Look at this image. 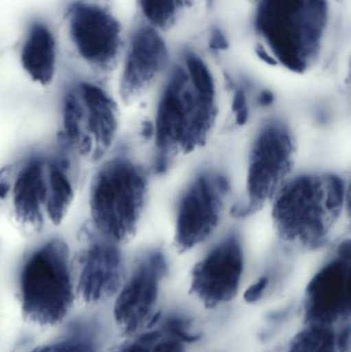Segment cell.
I'll return each mask as SVG.
<instances>
[{
	"label": "cell",
	"mask_w": 351,
	"mask_h": 352,
	"mask_svg": "<svg viewBox=\"0 0 351 352\" xmlns=\"http://www.w3.org/2000/svg\"><path fill=\"white\" fill-rule=\"evenodd\" d=\"M218 89L212 70L195 53L177 66L159 95L152 142L159 168L189 156L210 142L218 125Z\"/></svg>",
	"instance_id": "6da1fadb"
},
{
	"label": "cell",
	"mask_w": 351,
	"mask_h": 352,
	"mask_svg": "<svg viewBox=\"0 0 351 352\" xmlns=\"http://www.w3.org/2000/svg\"><path fill=\"white\" fill-rule=\"evenodd\" d=\"M348 192L346 180L335 173L294 175L269 205L278 240L307 252L325 246L344 215Z\"/></svg>",
	"instance_id": "7a4b0ae2"
},
{
	"label": "cell",
	"mask_w": 351,
	"mask_h": 352,
	"mask_svg": "<svg viewBox=\"0 0 351 352\" xmlns=\"http://www.w3.org/2000/svg\"><path fill=\"white\" fill-rule=\"evenodd\" d=\"M328 0H261L255 25L274 61L296 74L317 64L329 22Z\"/></svg>",
	"instance_id": "3957f363"
},
{
	"label": "cell",
	"mask_w": 351,
	"mask_h": 352,
	"mask_svg": "<svg viewBox=\"0 0 351 352\" xmlns=\"http://www.w3.org/2000/svg\"><path fill=\"white\" fill-rule=\"evenodd\" d=\"M23 318L39 328L58 327L76 303L73 272L65 242L49 240L27 256L18 276Z\"/></svg>",
	"instance_id": "277c9868"
},
{
	"label": "cell",
	"mask_w": 351,
	"mask_h": 352,
	"mask_svg": "<svg viewBox=\"0 0 351 352\" xmlns=\"http://www.w3.org/2000/svg\"><path fill=\"white\" fill-rule=\"evenodd\" d=\"M150 197L148 173L135 161L117 157L99 169L91 184L90 211L101 237L121 245L141 225Z\"/></svg>",
	"instance_id": "5b68a950"
},
{
	"label": "cell",
	"mask_w": 351,
	"mask_h": 352,
	"mask_svg": "<svg viewBox=\"0 0 351 352\" xmlns=\"http://www.w3.org/2000/svg\"><path fill=\"white\" fill-rule=\"evenodd\" d=\"M297 155L298 142L288 122L271 118L258 128L247 153L243 213L270 205L294 176Z\"/></svg>",
	"instance_id": "8992f818"
},
{
	"label": "cell",
	"mask_w": 351,
	"mask_h": 352,
	"mask_svg": "<svg viewBox=\"0 0 351 352\" xmlns=\"http://www.w3.org/2000/svg\"><path fill=\"white\" fill-rule=\"evenodd\" d=\"M62 125L68 144L80 156L99 161L115 144L119 109L104 89L92 82H76L64 95Z\"/></svg>",
	"instance_id": "52a82bcc"
},
{
	"label": "cell",
	"mask_w": 351,
	"mask_h": 352,
	"mask_svg": "<svg viewBox=\"0 0 351 352\" xmlns=\"http://www.w3.org/2000/svg\"><path fill=\"white\" fill-rule=\"evenodd\" d=\"M230 194V182L218 169L205 168L191 178L175 208L172 241L177 252H192L214 238L226 217Z\"/></svg>",
	"instance_id": "ba28073f"
},
{
	"label": "cell",
	"mask_w": 351,
	"mask_h": 352,
	"mask_svg": "<svg viewBox=\"0 0 351 352\" xmlns=\"http://www.w3.org/2000/svg\"><path fill=\"white\" fill-rule=\"evenodd\" d=\"M68 34L80 57L98 72H111L121 55L122 27L113 12L97 2H74L67 14Z\"/></svg>",
	"instance_id": "9c48e42d"
},
{
	"label": "cell",
	"mask_w": 351,
	"mask_h": 352,
	"mask_svg": "<svg viewBox=\"0 0 351 352\" xmlns=\"http://www.w3.org/2000/svg\"><path fill=\"white\" fill-rule=\"evenodd\" d=\"M245 268L242 238L236 232L212 244L192 270L191 291L204 305L216 307L238 293Z\"/></svg>",
	"instance_id": "30bf717a"
},
{
	"label": "cell",
	"mask_w": 351,
	"mask_h": 352,
	"mask_svg": "<svg viewBox=\"0 0 351 352\" xmlns=\"http://www.w3.org/2000/svg\"><path fill=\"white\" fill-rule=\"evenodd\" d=\"M167 269L165 254L152 250L141 256L131 273L126 275L113 307V322L123 334H135L152 322Z\"/></svg>",
	"instance_id": "8fae6325"
},
{
	"label": "cell",
	"mask_w": 351,
	"mask_h": 352,
	"mask_svg": "<svg viewBox=\"0 0 351 352\" xmlns=\"http://www.w3.org/2000/svg\"><path fill=\"white\" fill-rule=\"evenodd\" d=\"M72 272L76 302L84 308H100L121 289L126 278L125 258L120 245L102 238L80 254Z\"/></svg>",
	"instance_id": "7c38bea8"
},
{
	"label": "cell",
	"mask_w": 351,
	"mask_h": 352,
	"mask_svg": "<svg viewBox=\"0 0 351 352\" xmlns=\"http://www.w3.org/2000/svg\"><path fill=\"white\" fill-rule=\"evenodd\" d=\"M168 60V47L156 28L150 25L136 29L120 78L122 101L132 104L148 94L166 69Z\"/></svg>",
	"instance_id": "4fadbf2b"
},
{
	"label": "cell",
	"mask_w": 351,
	"mask_h": 352,
	"mask_svg": "<svg viewBox=\"0 0 351 352\" xmlns=\"http://www.w3.org/2000/svg\"><path fill=\"white\" fill-rule=\"evenodd\" d=\"M350 300V248L348 242L339 246L309 283L307 314L319 324H330L348 311Z\"/></svg>",
	"instance_id": "5bb4252c"
},
{
	"label": "cell",
	"mask_w": 351,
	"mask_h": 352,
	"mask_svg": "<svg viewBox=\"0 0 351 352\" xmlns=\"http://www.w3.org/2000/svg\"><path fill=\"white\" fill-rule=\"evenodd\" d=\"M59 330L27 352H104L111 338V322L100 308L72 312Z\"/></svg>",
	"instance_id": "9a60e30c"
},
{
	"label": "cell",
	"mask_w": 351,
	"mask_h": 352,
	"mask_svg": "<svg viewBox=\"0 0 351 352\" xmlns=\"http://www.w3.org/2000/svg\"><path fill=\"white\" fill-rule=\"evenodd\" d=\"M49 195V159H28L19 169L12 190L18 223L26 229L41 230L47 221Z\"/></svg>",
	"instance_id": "2e32d148"
},
{
	"label": "cell",
	"mask_w": 351,
	"mask_h": 352,
	"mask_svg": "<svg viewBox=\"0 0 351 352\" xmlns=\"http://www.w3.org/2000/svg\"><path fill=\"white\" fill-rule=\"evenodd\" d=\"M21 64L33 82L43 87L53 82L57 69V45L45 23L34 22L29 27L21 50Z\"/></svg>",
	"instance_id": "e0dca14e"
},
{
	"label": "cell",
	"mask_w": 351,
	"mask_h": 352,
	"mask_svg": "<svg viewBox=\"0 0 351 352\" xmlns=\"http://www.w3.org/2000/svg\"><path fill=\"white\" fill-rule=\"evenodd\" d=\"M49 196L47 219L58 226L64 221L74 199V188L67 170L57 161L49 160Z\"/></svg>",
	"instance_id": "ac0fdd59"
},
{
	"label": "cell",
	"mask_w": 351,
	"mask_h": 352,
	"mask_svg": "<svg viewBox=\"0 0 351 352\" xmlns=\"http://www.w3.org/2000/svg\"><path fill=\"white\" fill-rule=\"evenodd\" d=\"M194 0H138L140 10L157 30H167L174 26L179 16Z\"/></svg>",
	"instance_id": "d6986e66"
},
{
	"label": "cell",
	"mask_w": 351,
	"mask_h": 352,
	"mask_svg": "<svg viewBox=\"0 0 351 352\" xmlns=\"http://www.w3.org/2000/svg\"><path fill=\"white\" fill-rule=\"evenodd\" d=\"M129 335L120 344L104 352H185L181 339L164 337L158 331H148L140 334Z\"/></svg>",
	"instance_id": "ffe728a7"
},
{
	"label": "cell",
	"mask_w": 351,
	"mask_h": 352,
	"mask_svg": "<svg viewBox=\"0 0 351 352\" xmlns=\"http://www.w3.org/2000/svg\"><path fill=\"white\" fill-rule=\"evenodd\" d=\"M334 349L335 338L331 331L315 327L295 339L290 352H334Z\"/></svg>",
	"instance_id": "44dd1931"
},
{
	"label": "cell",
	"mask_w": 351,
	"mask_h": 352,
	"mask_svg": "<svg viewBox=\"0 0 351 352\" xmlns=\"http://www.w3.org/2000/svg\"><path fill=\"white\" fill-rule=\"evenodd\" d=\"M268 280L267 277H262L259 280L256 281L253 285H251L249 289H247L245 294V299L247 303H255L263 295L265 292L266 287H267Z\"/></svg>",
	"instance_id": "7402d4cb"
},
{
	"label": "cell",
	"mask_w": 351,
	"mask_h": 352,
	"mask_svg": "<svg viewBox=\"0 0 351 352\" xmlns=\"http://www.w3.org/2000/svg\"><path fill=\"white\" fill-rule=\"evenodd\" d=\"M235 117H236L238 124L245 123V120L247 119L249 115V107H247V97L242 91H238L235 94L234 98Z\"/></svg>",
	"instance_id": "603a6c76"
},
{
	"label": "cell",
	"mask_w": 351,
	"mask_h": 352,
	"mask_svg": "<svg viewBox=\"0 0 351 352\" xmlns=\"http://www.w3.org/2000/svg\"><path fill=\"white\" fill-rule=\"evenodd\" d=\"M227 45H228V43H227V39L225 38L223 33L218 30L214 31L212 36V41H210V45L216 50H220L225 49Z\"/></svg>",
	"instance_id": "cb8c5ba5"
}]
</instances>
